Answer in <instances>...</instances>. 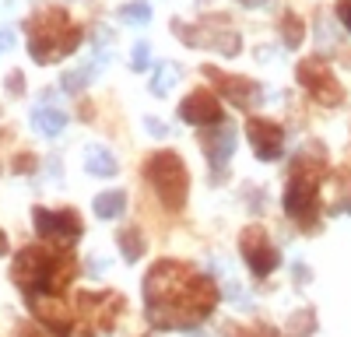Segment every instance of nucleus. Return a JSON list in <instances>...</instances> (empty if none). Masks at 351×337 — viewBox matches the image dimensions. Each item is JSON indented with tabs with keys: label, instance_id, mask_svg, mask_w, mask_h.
<instances>
[{
	"label": "nucleus",
	"instance_id": "obj_1",
	"mask_svg": "<svg viewBox=\"0 0 351 337\" xmlns=\"http://www.w3.org/2000/svg\"><path fill=\"white\" fill-rule=\"evenodd\" d=\"M144 299H148V320L162 330L193 327L215 309L218 288L211 277L193 274L186 264L162 260L144 277Z\"/></svg>",
	"mask_w": 351,
	"mask_h": 337
},
{
	"label": "nucleus",
	"instance_id": "obj_2",
	"mask_svg": "<svg viewBox=\"0 0 351 337\" xmlns=\"http://www.w3.org/2000/svg\"><path fill=\"white\" fill-rule=\"evenodd\" d=\"M71 274H74V260L67 257V253H53V249H39V246L21 249L14 257V267H11L14 285L28 299L60 292Z\"/></svg>",
	"mask_w": 351,
	"mask_h": 337
},
{
	"label": "nucleus",
	"instance_id": "obj_3",
	"mask_svg": "<svg viewBox=\"0 0 351 337\" xmlns=\"http://www.w3.org/2000/svg\"><path fill=\"white\" fill-rule=\"evenodd\" d=\"M81 46V28L60 8H46L28 21V53L36 64H56Z\"/></svg>",
	"mask_w": 351,
	"mask_h": 337
},
{
	"label": "nucleus",
	"instance_id": "obj_4",
	"mask_svg": "<svg viewBox=\"0 0 351 337\" xmlns=\"http://www.w3.org/2000/svg\"><path fill=\"white\" fill-rule=\"evenodd\" d=\"M327 176V165L324 162H309V158H299L291 165V179L285 186V214L291 221H299L302 229H313L316 225V214H319V179Z\"/></svg>",
	"mask_w": 351,
	"mask_h": 337
},
{
	"label": "nucleus",
	"instance_id": "obj_5",
	"mask_svg": "<svg viewBox=\"0 0 351 337\" xmlns=\"http://www.w3.org/2000/svg\"><path fill=\"white\" fill-rule=\"evenodd\" d=\"M144 176L155 186V193L162 197V204L169 211H180L186 204V186H190V176H186V165L176 151H155L148 162H144Z\"/></svg>",
	"mask_w": 351,
	"mask_h": 337
},
{
	"label": "nucleus",
	"instance_id": "obj_6",
	"mask_svg": "<svg viewBox=\"0 0 351 337\" xmlns=\"http://www.w3.org/2000/svg\"><path fill=\"white\" fill-rule=\"evenodd\" d=\"M299 81H302V88H306L319 105H341V102H344L341 81L334 77V71H330L324 60H316V56H309V60L299 64Z\"/></svg>",
	"mask_w": 351,
	"mask_h": 337
},
{
	"label": "nucleus",
	"instance_id": "obj_7",
	"mask_svg": "<svg viewBox=\"0 0 351 337\" xmlns=\"http://www.w3.org/2000/svg\"><path fill=\"white\" fill-rule=\"evenodd\" d=\"M239 249H243V260L250 264V271H253L256 277H267V274L281 264V253L271 246L267 232H263L260 225H250V229L243 232Z\"/></svg>",
	"mask_w": 351,
	"mask_h": 337
},
{
	"label": "nucleus",
	"instance_id": "obj_8",
	"mask_svg": "<svg viewBox=\"0 0 351 337\" xmlns=\"http://www.w3.org/2000/svg\"><path fill=\"white\" fill-rule=\"evenodd\" d=\"M32 221H36V232H39L43 239H56V242H74V239H81V218H77V211H71V208H64V211L36 208Z\"/></svg>",
	"mask_w": 351,
	"mask_h": 337
},
{
	"label": "nucleus",
	"instance_id": "obj_9",
	"mask_svg": "<svg viewBox=\"0 0 351 337\" xmlns=\"http://www.w3.org/2000/svg\"><path fill=\"white\" fill-rule=\"evenodd\" d=\"M204 77L215 81V88L232 102V105H239V109H253L260 102V88H256V81L250 77H236V74H225L218 67H204Z\"/></svg>",
	"mask_w": 351,
	"mask_h": 337
},
{
	"label": "nucleus",
	"instance_id": "obj_10",
	"mask_svg": "<svg viewBox=\"0 0 351 337\" xmlns=\"http://www.w3.org/2000/svg\"><path fill=\"white\" fill-rule=\"evenodd\" d=\"M246 137H250V145H253L260 162H274L285 148V130L274 120H263V116H253L246 123Z\"/></svg>",
	"mask_w": 351,
	"mask_h": 337
},
{
	"label": "nucleus",
	"instance_id": "obj_11",
	"mask_svg": "<svg viewBox=\"0 0 351 337\" xmlns=\"http://www.w3.org/2000/svg\"><path fill=\"white\" fill-rule=\"evenodd\" d=\"M180 116L186 123H193V127H215V123H221V102L208 88H197L193 95L183 99Z\"/></svg>",
	"mask_w": 351,
	"mask_h": 337
},
{
	"label": "nucleus",
	"instance_id": "obj_12",
	"mask_svg": "<svg viewBox=\"0 0 351 337\" xmlns=\"http://www.w3.org/2000/svg\"><path fill=\"white\" fill-rule=\"evenodd\" d=\"M200 145H204V155H208L211 168H225V162L232 158V151H236V130H232L228 123H221L218 130L204 134Z\"/></svg>",
	"mask_w": 351,
	"mask_h": 337
},
{
	"label": "nucleus",
	"instance_id": "obj_13",
	"mask_svg": "<svg viewBox=\"0 0 351 337\" xmlns=\"http://www.w3.org/2000/svg\"><path fill=\"white\" fill-rule=\"evenodd\" d=\"M77 302H81V305H120L123 299H120V295H106V292H102V295L84 292V295H77ZM84 313H88V316H92V320L99 323V330H109L120 309H84Z\"/></svg>",
	"mask_w": 351,
	"mask_h": 337
},
{
	"label": "nucleus",
	"instance_id": "obj_14",
	"mask_svg": "<svg viewBox=\"0 0 351 337\" xmlns=\"http://www.w3.org/2000/svg\"><path fill=\"white\" fill-rule=\"evenodd\" d=\"M32 127L43 134V137H56L64 127H67V112L56 109V105H39L32 112Z\"/></svg>",
	"mask_w": 351,
	"mask_h": 337
},
{
	"label": "nucleus",
	"instance_id": "obj_15",
	"mask_svg": "<svg viewBox=\"0 0 351 337\" xmlns=\"http://www.w3.org/2000/svg\"><path fill=\"white\" fill-rule=\"evenodd\" d=\"M84 168L92 176H116V158L102 145H92V148L84 151Z\"/></svg>",
	"mask_w": 351,
	"mask_h": 337
},
{
	"label": "nucleus",
	"instance_id": "obj_16",
	"mask_svg": "<svg viewBox=\"0 0 351 337\" xmlns=\"http://www.w3.org/2000/svg\"><path fill=\"white\" fill-rule=\"evenodd\" d=\"M127 211V193L123 190H109L95 197V214L99 218H120Z\"/></svg>",
	"mask_w": 351,
	"mask_h": 337
},
{
	"label": "nucleus",
	"instance_id": "obj_17",
	"mask_svg": "<svg viewBox=\"0 0 351 337\" xmlns=\"http://www.w3.org/2000/svg\"><path fill=\"white\" fill-rule=\"evenodd\" d=\"M281 39H285V46L288 49H299L302 46V39H306V28H302V18L299 14H285L281 18Z\"/></svg>",
	"mask_w": 351,
	"mask_h": 337
},
{
	"label": "nucleus",
	"instance_id": "obj_18",
	"mask_svg": "<svg viewBox=\"0 0 351 337\" xmlns=\"http://www.w3.org/2000/svg\"><path fill=\"white\" fill-rule=\"evenodd\" d=\"M176 81H180V67L162 64V67L155 71V77H152V92H155V95H169Z\"/></svg>",
	"mask_w": 351,
	"mask_h": 337
},
{
	"label": "nucleus",
	"instance_id": "obj_19",
	"mask_svg": "<svg viewBox=\"0 0 351 337\" xmlns=\"http://www.w3.org/2000/svg\"><path fill=\"white\" fill-rule=\"evenodd\" d=\"M120 246H123V257H127V260H137L141 253H144V239H141L137 229H123V232H120Z\"/></svg>",
	"mask_w": 351,
	"mask_h": 337
},
{
	"label": "nucleus",
	"instance_id": "obj_20",
	"mask_svg": "<svg viewBox=\"0 0 351 337\" xmlns=\"http://www.w3.org/2000/svg\"><path fill=\"white\" fill-rule=\"evenodd\" d=\"M120 18H123V21H134V25H144V21H152V8L144 4V0H137V4L120 8Z\"/></svg>",
	"mask_w": 351,
	"mask_h": 337
},
{
	"label": "nucleus",
	"instance_id": "obj_21",
	"mask_svg": "<svg viewBox=\"0 0 351 337\" xmlns=\"http://www.w3.org/2000/svg\"><path fill=\"white\" fill-rule=\"evenodd\" d=\"M148 64H152V49H148V42H137L134 53H130V67H134V71H148Z\"/></svg>",
	"mask_w": 351,
	"mask_h": 337
},
{
	"label": "nucleus",
	"instance_id": "obj_22",
	"mask_svg": "<svg viewBox=\"0 0 351 337\" xmlns=\"http://www.w3.org/2000/svg\"><path fill=\"white\" fill-rule=\"evenodd\" d=\"M88 77H92V71H74V74L64 77V88H67V92H77V88H84Z\"/></svg>",
	"mask_w": 351,
	"mask_h": 337
},
{
	"label": "nucleus",
	"instance_id": "obj_23",
	"mask_svg": "<svg viewBox=\"0 0 351 337\" xmlns=\"http://www.w3.org/2000/svg\"><path fill=\"white\" fill-rule=\"evenodd\" d=\"M341 183H344V190H341V204H337V211H348V214H351V173H344Z\"/></svg>",
	"mask_w": 351,
	"mask_h": 337
},
{
	"label": "nucleus",
	"instance_id": "obj_24",
	"mask_svg": "<svg viewBox=\"0 0 351 337\" xmlns=\"http://www.w3.org/2000/svg\"><path fill=\"white\" fill-rule=\"evenodd\" d=\"M337 18H341V25L351 32V0H337Z\"/></svg>",
	"mask_w": 351,
	"mask_h": 337
},
{
	"label": "nucleus",
	"instance_id": "obj_25",
	"mask_svg": "<svg viewBox=\"0 0 351 337\" xmlns=\"http://www.w3.org/2000/svg\"><path fill=\"white\" fill-rule=\"evenodd\" d=\"M32 165H36V158H32V155H21V158H18V168H14V173H32Z\"/></svg>",
	"mask_w": 351,
	"mask_h": 337
},
{
	"label": "nucleus",
	"instance_id": "obj_26",
	"mask_svg": "<svg viewBox=\"0 0 351 337\" xmlns=\"http://www.w3.org/2000/svg\"><path fill=\"white\" fill-rule=\"evenodd\" d=\"M8 88H11L14 95H21V74H11V77H8Z\"/></svg>",
	"mask_w": 351,
	"mask_h": 337
},
{
	"label": "nucleus",
	"instance_id": "obj_27",
	"mask_svg": "<svg viewBox=\"0 0 351 337\" xmlns=\"http://www.w3.org/2000/svg\"><path fill=\"white\" fill-rule=\"evenodd\" d=\"M228 337H256L253 330H243V327H228Z\"/></svg>",
	"mask_w": 351,
	"mask_h": 337
},
{
	"label": "nucleus",
	"instance_id": "obj_28",
	"mask_svg": "<svg viewBox=\"0 0 351 337\" xmlns=\"http://www.w3.org/2000/svg\"><path fill=\"white\" fill-rule=\"evenodd\" d=\"M148 130H152V134H165V127H162V123H155V120H148Z\"/></svg>",
	"mask_w": 351,
	"mask_h": 337
},
{
	"label": "nucleus",
	"instance_id": "obj_29",
	"mask_svg": "<svg viewBox=\"0 0 351 337\" xmlns=\"http://www.w3.org/2000/svg\"><path fill=\"white\" fill-rule=\"evenodd\" d=\"M243 4H260V0H243Z\"/></svg>",
	"mask_w": 351,
	"mask_h": 337
}]
</instances>
